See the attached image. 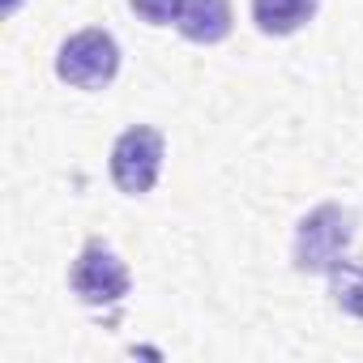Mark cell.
Returning <instances> with one entry per match:
<instances>
[{"mask_svg":"<svg viewBox=\"0 0 363 363\" xmlns=\"http://www.w3.org/2000/svg\"><path fill=\"white\" fill-rule=\"evenodd\" d=\"M359 235V214L342 201H320L295 223L291 240V265L299 274H329L354 244Z\"/></svg>","mask_w":363,"mask_h":363,"instance_id":"cell-1","label":"cell"},{"mask_svg":"<svg viewBox=\"0 0 363 363\" xmlns=\"http://www.w3.org/2000/svg\"><path fill=\"white\" fill-rule=\"evenodd\" d=\"M162 158H167V137H162L154 124H133V128H124V133L111 141V158H107L111 184H116L124 197H145V193H154L158 175H162Z\"/></svg>","mask_w":363,"mask_h":363,"instance_id":"cell-2","label":"cell"},{"mask_svg":"<svg viewBox=\"0 0 363 363\" xmlns=\"http://www.w3.org/2000/svg\"><path fill=\"white\" fill-rule=\"evenodd\" d=\"M120 73V43L103 26H86L69 35L56 52V77L73 90H103Z\"/></svg>","mask_w":363,"mask_h":363,"instance_id":"cell-3","label":"cell"},{"mask_svg":"<svg viewBox=\"0 0 363 363\" xmlns=\"http://www.w3.org/2000/svg\"><path fill=\"white\" fill-rule=\"evenodd\" d=\"M69 286H73V295H77L82 303H90V308H116V303L128 299L133 274H128V265L116 257L111 244L86 240L82 252H77L73 265H69Z\"/></svg>","mask_w":363,"mask_h":363,"instance_id":"cell-4","label":"cell"},{"mask_svg":"<svg viewBox=\"0 0 363 363\" xmlns=\"http://www.w3.org/2000/svg\"><path fill=\"white\" fill-rule=\"evenodd\" d=\"M235 26L231 13V0H179V13H175V30L184 35L189 43H223Z\"/></svg>","mask_w":363,"mask_h":363,"instance_id":"cell-5","label":"cell"},{"mask_svg":"<svg viewBox=\"0 0 363 363\" xmlns=\"http://www.w3.org/2000/svg\"><path fill=\"white\" fill-rule=\"evenodd\" d=\"M320 9V0H248V13H252V26L265 35V39H286V35H299Z\"/></svg>","mask_w":363,"mask_h":363,"instance_id":"cell-6","label":"cell"},{"mask_svg":"<svg viewBox=\"0 0 363 363\" xmlns=\"http://www.w3.org/2000/svg\"><path fill=\"white\" fill-rule=\"evenodd\" d=\"M329 299L337 312L363 320V257H342L329 274Z\"/></svg>","mask_w":363,"mask_h":363,"instance_id":"cell-7","label":"cell"},{"mask_svg":"<svg viewBox=\"0 0 363 363\" xmlns=\"http://www.w3.org/2000/svg\"><path fill=\"white\" fill-rule=\"evenodd\" d=\"M128 9H133L145 26H175L179 0H128Z\"/></svg>","mask_w":363,"mask_h":363,"instance_id":"cell-8","label":"cell"}]
</instances>
